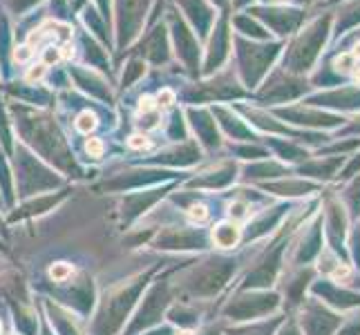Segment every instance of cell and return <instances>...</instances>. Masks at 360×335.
I'll return each mask as SVG.
<instances>
[{"label": "cell", "instance_id": "cell-7", "mask_svg": "<svg viewBox=\"0 0 360 335\" xmlns=\"http://www.w3.org/2000/svg\"><path fill=\"white\" fill-rule=\"evenodd\" d=\"M72 272H74V268L70 264L58 262V264H54L52 268H49V277H52L54 282H65V280L72 277Z\"/></svg>", "mask_w": 360, "mask_h": 335}, {"label": "cell", "instance_id": "cell-2", "mask_svg": "<svg viewBox=\"0 0 360 335\" xmlns=\"http://www.w3.org/2000/svg\"><path fill=\"white\" fill-rule=\"evenodd\" d=\"M302 335H336L342 324V315L331 311L329 306L318 302L316 297H309L302 302Z\"/></svg>", "mask_w": 360, "mask_h": 335}, {"label": "cell", "instance_id": "cell-18", "mask_svg": "<svg viewBox=\"0 0 360 335\" xmlns=\"http://www.w3.org/2000/svg\"><path fill=\"white\" fill-rule=\"evenodd\" d=\"M354 79H356V81H358V83H360V67H358V70H356V72H354Z\"/></svg>", "mask_w": 360, "mask_h": 335}, {"label": "cell", "instance_id": "cell-19", "mask_svg": "<svg viewBox=\"0 0 360 335\" xmlns=\"http://www.w3.org/2000/svg\"><path fill=\"white\" fill-rule=\"evenodd\" d=\"M179 335H193V333H191V331H181Z\"/></svg>", "mask_w": 360, "mask_h": 335}, {"label": "cell", "instance_id": "cell-15", "mask_svg": "<svg viewBox=\"0 0 360 335\" xmlns=\"http://www.w3.org/2000/svg\"><path fill=\"white\" fill-rule=\"evenodd\" d=\"M172 103H175V94H172L170 90H164L159 94V105L161 107H170Z\"/></svg>", "mask_w": 360, "mask_h": 335}, {"label": "cell", "instance_id": "cell-14", "mask_svg": "<svg viewBox=\"0 0 360 335\" xmlns=\"http://www.w3.org/2000/svg\"><path fill=\"white\" fill-rule=\"evenodd\" d=\"M155 107H157L155 98H150V96H143V98H141V103H139V112H141V114H148V112H155Z\"/></svg>", "mask_w": 360, "mask_h": 335}, {"label": "cell", "instance_id": "cell-10", "mask_svg": "<svg viewBox=\"0 0 360 335\" xmlns=\"http://www.w3.org/2000/svg\"><path fill=\"white\" fill-rule=\"evenodd\" d=\"M128 145L132 147V150H148L153 143H150V139H148L146 134H132L128 139Z\"/></svg>", "mask_w": 360, "mask_h": 335}, {"label": "cell", "instance_id": "cell-11", "mask_svg": "<svg viewBox=\"0 0 360 335\" xmlns=\"http://www.w3.org/2000/svg\"><path fill=\"white\" fill-rule=\"evenodd\" d=\"M248 215H251V213H248V206L244 202H235L231 206V219L233 221H244Z\"/></svg>", "mask_w": 360, "mask_h": 335}, {"label": "cell", "instance_id": "cell-3", "mask_svg": "<svg viewBox=\"0 0 360 335\" xmlns=\"http://www.w3.org/2000/svg\"><path fill=\"white\" fill-rule=\"evenodd\" d=\"M311 295L318 302L329 306L331 311H336V313L356 311V308H360V293L347 289V287H340V284H336L329 277H322L320 282L311 284Z\"/></svg>", "mask_w": 360, "mask_h": 335}, {"label": "cell", "instance_id": "cell-13", "mask_svg": "<svg viewBox=\"0 0 360 335\" xmlns=\"http://www.w3.org/2000/svg\"><path fill=\"white\" fill-rule=\"evenodd\" d=\"M85 150H88L90 157H101L103 155V141L101 139H88V143H85Z\"/></svg>", "mask_w": 360, "mask_h": 335}, {"label": "cell", "instance_id": "cell-6", "mask_svg": "<svg viewBox=\"0 0 360 335\" xmlns=\"http://www.w3.org/2000/svg\"><path fill=\"white\" fill-rule=\"evenodd\" d=\"M347 255L352 257L354 266L360 270V226L349 230V237H347Z\"/></svg>", "mask_w": 360, "mask_h": 335}, {"label": "cell", "instance_id": "cell-5", "mask_svg": "<svg viewBox=\"0 0 360 335\" xmlns=\"http://www.w3.org/2000/svg\"><path fill=\"white\" fill-rule=\"evenodd\" d=\"M349 213L352 219H360V175L347 185V190L342 192V199H340Z\"/></svg>", "mask_w": 360, "mask_h": 335}, {"label": "cell", "instance_id": "cell-17", "mask_svg": "<svg viewBox=\"0 0 360 335\" xmlns=\"http://www.w3.org/2000/svg\"><path fill=\"white\" fill-rule=\"evenodd\" d=\"M282 335H302V331L297 329V327H293V324H291V327L284 329V333H282Z\"/></svg>", "mask_w": 360, "mask_h": 335}, {"label": "cell", "instance_id": "cell-8", "mask_svg": "<svg viewBox=\"0 0 360 335\" xmlns=\"http://www.w3.org/2000/svg\"><path fill=\"white\" fill-rule=\"evenodd\" d=\"M94 128H96V117L92 114V112H81L79 119H77V130L83 134H90Z\"/></svg>", "mask_w": 360, "mask_h": 335}, {"label": "cell", "instance_id": "cell-4", "mask_svg": "<svg viewBox=\"0 0 360 335\" xmlns=\"http://www.w3.org/2000/svg\"><path fill=\"white\" fill-rule=\"evenodd\" d=\"M240 237H242V230L235 221H224V223H219L217 228H213V242L219 248H233L240 242Z\"/></svg>", "mask_w": 360, "mask_h": 335}, {"label": "cell", "instance_id": "cell-9", "mask_svg": "<svg viewBox=\"0 0 360 335\" xmlns=\"http://www.w3.org/2000/svg\"><path fill=\"white\" fill-rule=\"evenodd\" d=\"M336 335H360V315H354L338 327Z\"/></svg>", "mask_w": 360, "mask_h": 335}, {"label": "cell", "instance_id": "cell-12", "mask_svg": "<svg viewBox=\"0 0 360 335\" xmlns=\"http://www.w3.org/2000/svg\"><path fill=\"white\" fill-rule=\"evenodd\" d=\"M188 217H191L193 221H197V223H202V221L208 219V210H206V206L197 204V206H193V208L188 210Z\"/></svg>", "mask_w": 360, "mask_h": 335}, {"label": "cell", "instance_id": "cell-1", "mask_svg": "<svg viewBox=\"0 0 360 335\" xmlns=\"http://www.w3.org/2000/svg\"><path fill=\"white\" fill-rule=\"evenodd\" d=\"M349 223L352 217L347 213V208L340 199L331 197L325 204L322 210V235H325V246L333 255H338L345 262H349V255H347V237H349Z\"/></svg>", "mask_w": 360, "mask_h": 335}, {"label": "cell", "instance_id": "cell-16", "mask_svg": "<svg viewBox=\"0 0 360 335\" xmlns=\"http://www.w3.org/2000/svg\"><path fill=\"white\" fill-rule=\"evenodd\" d=\"M45 63H41V65H36L34 70H30V74H27V81L32 83V81H39V79H43L45 77Z\"/></svg>", "mask_w": 360, "mask_h": 335}]
</instances>
